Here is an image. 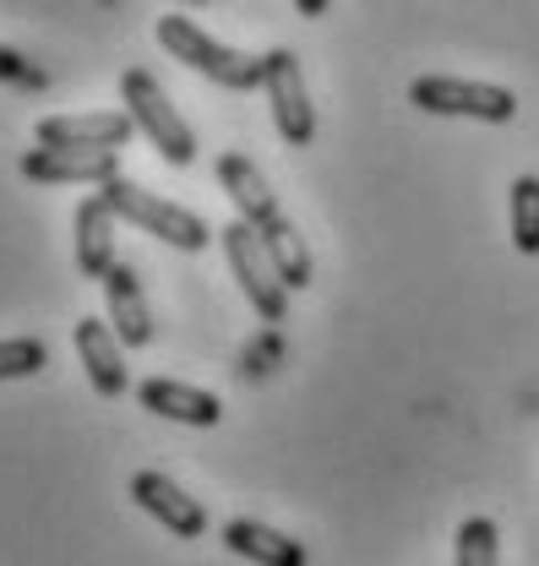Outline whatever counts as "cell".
I'll return each mask as SVG.
<instances>
[{
	"label": "cell",
	"mask_w": 539,
	"mask_h": 566,
	"mask_svg": "<svg viewBox=\"0 0 539 566\" xmlns=\"http://www.w3.org/2000/svg\"><path fill=\"white\" fill-rule=\"evenodd\" d=\"M158 44H164L180 66L203 71L207 82H218V87H229V93H251V87H262V76H268V61H262V55H246V50L218 44L213 33H203V28L186 22V17H158Z\"/></svg>",
	"instance_id": "6da1fadb"
},
{
	"label": "cell",
	"mask_w": 539,
	"mask_h": 566,
	"mask_svg": "<svg viewBox=\"0 0 539 566\" xmlns=\"http://www.w3.org/2000/svg\"><path fill=\"white\" fill-rule=\"evenodd\" d=\"M121 98H126V109H132L136 132H147V142L175 164V169H186L191 158H197V137H191V126L180 120V109L169 104V93L153 82V71L132 66L121 76Z\"/></svg>",
	"instance_id": "7a4b0ae2"
},
{
	"label": "cell",
	"mask_w": 539,
	"mask_h": 566,
	"mask_svg": "<svg viewBox=\"0 0 539 566\" xmlns=\"http://www.w3.org/2000/svg\"><path fill=\"white\" fill-rule=\"evenodd\" d=\"M218 240H224L229 273H235V283L246 289L251 311H257L262 322H283V311H289V283H283V273L272 268L262 234H257L246 218H235V223H224V234H218Z\"/></svg>",
	"instance_id": "3957f363"
},
{
	"label": "cell",
	"mask_w": 539,
	"mask_h": 566,
	"mask_svg": "<svg viewBox=\"0 0 539 566\" xmlns=\"http://www.w3.org/2000/svg\"><path fill=\"white\" fill-rule=\"evenodd\" d=\"M99 191L110 197L115 218H126V223H136V229H147L153 240H164V245H175V251H203L207 240H213L207 223L191 208H175V202L142 191V186H132V180H110V186H99Z\"/></svg>",
	"instance_id": "277c9868"
},
{
	"label": "cell",
	"mask_w": 539,
	"mask_h": 566,
	"mask_svg": "<svg viewBox=\"0 0 539 566\" xmlns=\"http://www.w3.org/2000/svg\"><path fill=\"white\" fill-rule=\"evenodd\" d=\"M408 98L425 115H464V120H490V126H507L518 115V98L507 87L469 82V76H414Z\"/></svg>",
	"instance_id": "5b68a950"
},
{
	"label": "cell",
	"mask_w": 539,
	"mask_h": 566,
	"mask_svg": "<svg viewBox=\"0 0 539 566\" xmlns=\"http://www.w3.org/2000/svg\"><path fill=\"white\" fill-rule=\"evenodd\" d=\"M268 104H272V126L289 147H305L317 137V109H311V93H305V71H300V55L294 50H268Z\"/></svg>",
	"instance_id": "8992f818"
},
{
	"label": "cell",
	"mask_w": 539,
	"mask_h": 566,
	"mask_svg": "<svg viewBox=\"0 0 539 566\" xmlns=\"http://www.w3.org/2000/svg\"><path fill=\"white\" fill-rule=\"evenodd\" d=\"M132 501L153 517V523H164L175 539H203L207 534V512L203 501H191V495L180 491L169 474H158V469H142L132 474Z\"/></svg>",
	"instance_id": "52a82bcc"
},
{
	"label": "cell",
	"mask_w": 539,
	"mask_h": 566,
	"mask_svg": "<svg viewBox=\"0 0 539 566\" xmlns=\"http://www.w3.org/2000/svg\"><path fill=\"white\" fill-rule=\"evenodd\" d=\"M22 175L39 186H110V180H121V158L115 153L33 147V153H22Z\"/></svg>",
	"instance_id": "ba28073f"
},
{
	"label": "cell",
	"mask_w": 539,
	"mask_h": 566,
	"mask_svg": "<svg viewBox=\"0 0 539 566\" xmlns=\"http://www.w3.org/2000/svg\"><path fill=\"white\" fill-rule=\"evenodd\" d=\"M132 115H50L39 120V147H71V153H115L121 142L132 137Z\"/></svg>",
	"instance_id": "9c48e42d"
},
{
	"label": "cell",
	"mask_w": 539,
	"mask_h": 566,
	"mask_svg": "<svg viewBox=\"0 0 539 566\" xmlns=\"http://www.w3.org/2000/svg\"><path fill=\"white\" fill-rule=\"evenodd\" d=\"M136 403L147 409V415H158V420H175V424H207L224 420V403L203 392V387H191V381H175V376H147L142 387H136Z\"/></svg>",
	"instance_id": "30bf717a"
},
{
	"label": "cell",
	"mask_w": 539,
	"mask_h": 566,
	"mask_svg": "<svg viewBox=\"0 0 539 566\" xmlns=\"http://www.w3.org/2000/svg\"><path fill=\"white\" fill-rule=\"evenodd\" d=\"M71 338H76V354H82V370H87L93 392H99V398H121V392H126V354H121V333H110L104 322L82 316V322L71 327Z\"/></svg>",
	"instance_id": "8fae6325"
},
{
	"label": "cell",
	"mask_w": 539,
	"mask_h": 566,
	"mask_svg": "<svg viewBox=\"0 0 539 566\" xmlns=\"http://www.w3.org/2000/svg\"><path fill=\"white\" fill-rule=\"evenodd\" d=\"M76 268L82 279H104L115 268V208L104 191L76 208Z\"/></svg>",
	"instance_id": "7c38bea8"
},
{
	"label": "cell",
	"mask_w": 539,
	"mask_h": 566,
	"mask_svg": "<svg viewBox=\"0 0 539 566\" xmlns=\"http://www.w3.org/2000/svg\"><path fill=\"white\" fill-rule=\"evenodd\" d=\"M104 300H110V322H115L121 344H132V349H142V344L153 338V311H147V300H142V283H136V268H126V262H115V268L104 273Z\"/></svg>",
	"instance_id": "4fadbf2b"
},
{
	"label": "cell",
	"mask_w": 539,
	"mask_h": 566,
	"mask_svg": "<svg viewBox=\"0 0 539 566\" xmlns=\"http://www.w3.org/2000/svg\"><path fill=\"white\" fill-rule=\"evenodd\" d=\"M224 545L251 566H305V545L268 528V523H257V517H235L224 528Z\"/></svg>",
	"instance_id": "5bb4252c"
},
{
	"label": "cell",
	"mask_w": 539,
	"mask_h": 566,
	"mask_svg": "<svg viewBox=\"0 0 539 566\" xmlns=\"http://www.w3.org/2000/svg\"><path fill=\"white\" fill-rule=\"evenodd\" d=\"M218 180H224V191L235 197V208L246 223H262L278 212V197H272V186L262 180V169L246 158V153H224L218 158Z\"/></svg>",
	"instance_id": "9a60e30c"
},
{
	"label": "cell",
	"mask_w": 539,
	"mask_h": 566,
	"mask_svg": "<svg viewBox=\"0 0 539 566\" xmlns=\"http://www.w3.org/2000/svg\"><path fill=\"white\" fill-rule=\"evenodd\" d=\"M257 234H262V245H268L272 268L283 273V283L289 289H305L311 283V251H305V240H300V229L283 218V212H272V218H262V223H251Z\"/></svg>",
	"instance_id": "2e32d148"
},
{
	"label": "cell",
	"mask_w": 539,
	"mask_h": 566,
	"mask_svg": "<svg viewBox=\"0 0 539 566\" xmlns=\"http://www.w3.org/2000/svg\"><path fill=\"white\" fill-rule=\"evenodd\" d=\"M512 245L524 256H539V175L512 180Z\"/></svg>",
	"instance_id": "e0dca14e"
},
{
	"label": "cell",
	"mask_w": 539,
	"mask_h": 566,
	"mask_svg": "<svg viewBox=\"0 0 539 566\" xmlns=\"http://www.w3.org/2000/svg\"><path fill=\"white\" fill-rule=\"evenodd\" d=\"M44 365H50V344L44 338H0V381L39 376Z\"/></svg>",
	"instance_id": "ac0fdd59"
},
{
	"label": "cell",
	"mask_w": 539,
	"mask_h": 566,
	"mask_svg": "<svg viewBox=\"0 0 539 566\" xmlns=\"http://www.w3.org/2000/svg\"><path fill=\"white\" fill-rule=\"evenodd\" d=\"M453 556H458V566H496V523L490 517H464Z\"/></svg>",
	"instance_id": "d6986e66"
},
{
	"label": "cell",
	"mask_w": 539,
	"mask_h": 566,
	"mask_svg": "<svg viewBox=\"0 0 539 566\" xmlns=\"http://www.w3.org/2000/svg\"><path fill=\"white\" fill-rule=\"evenodd\" d=\"M0 82H11V87H22V93H39V87H50V71L33 66L28 55H17V50L0 44Z\"/></svg>",
	"instance_id": "ffe728a7"
},
{
	"label": "cell",
	"mask_w": 539,
	"mask_h": 566,
	"mask_svg": "<svg viewBox=\"0 0 539 566\" xmlns=\"http://www.w3.org/2000/svg\"><path fill=\"white\" fill-rule=\"evenodd\" d=\"M294 11H300V17H322V11H328V0H294Z\"/></svg>",
	"instance_id": "44dd1931"
},
{
	"label": "cell",
	"mask_w": 539,
	"mask_h": 566,
	"mask_svg": "<svg viewBox=\"0 0 539 566\" xmlns=\"http://www.w3.org/2000/svg\"><path fill=\"white\" fill-rule=\"evenodd\" d=\"M191 6H207V0H191Z\"/></svg>",
	"instance_id": "7402d4cb"
}]
</instances>
